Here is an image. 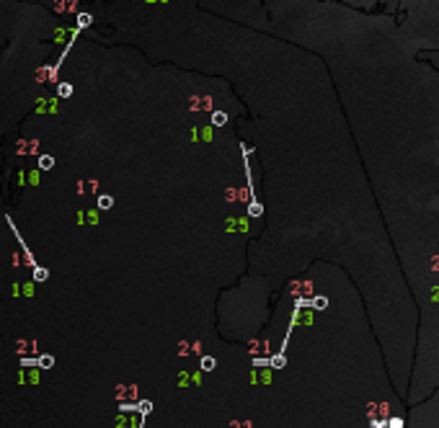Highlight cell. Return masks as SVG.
<instances>
[{"mask_svg": "<svg viewBox=\"0 0 439 428\" xmlns=\"http://www.w3.org/2000/svg\"><path fill=\"white\" fill-rule=\"evenodd\" d=\"M388 425H390V428H403V420H401V418H390Z\"/></svg>", "mask_w": 439, "mask_h": 428, "instance_id": "obj_1", "label": "cell"}, {"mask_svg": "<svg viewBox=\"0 0 439 428\" xmlns=\"http://www.w3.org/2000/svg\"><path fill=\"white\" fill-rule=\"evenodd\" d=\"M98 207H101V209H106V207H111V199H109V196H101V202H98Z\"/></svg>", "mask_w": 439, "mask_h": 428, "instance_id": "obj_2", "label": "cell"}]
</instances>
